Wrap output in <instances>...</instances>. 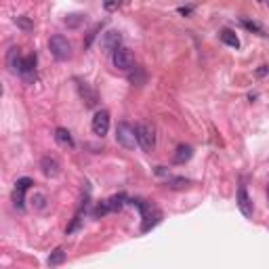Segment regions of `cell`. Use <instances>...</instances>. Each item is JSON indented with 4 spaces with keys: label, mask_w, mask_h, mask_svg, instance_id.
Listing matches in <instances>:
<instances>
[{
    "label": "cell",
    "mask_w": 269,
    "mask_h": 269,
    "mask_svg": "<svg viewBox=\"0 0 269 269\" xmlns=\"http://www.w3.org/2000/svg\"><path fill=\"white\" fill-rule=\"evenodd\" d=\"M116 141L120 143L122 147L126 149H133L134 145H139L137 141V131H134V126H131L129 122H120L116 126Z\"/></svg>",
    "instance_id": "obj_1"
},
{
    "label": "cell",
    "mask_w": 269,
    "mask_h": 269,
    "mask_svg": "<svg viewBox=\"0 0 269 269\" xmlns=\"http://www.w3.org/2000/svg\"><path fill=\"white\" fill-rule=\"evenodd\" d=\"M49 46H51L53 57H55V59H59V61L69 59V55H72V42H69L66 36H61V34L53 36L51 40H49Z\"/></svg>",
    "instance_id": "obj_2"
},
{
    "label": "cell",
    "mask_w": 269,
    "mask_h": 269,
    "mask_svg": "<svg viewBox=\"0 0 269 269\" xmlns=\"http://www.w3.org/2000/svg\"><path fill=\"white\" fill-rule=\"evenodd\" d=\"M134 131H137V141L139 145L145 149V152H152L156 147V134H154V129L149 126L147 122H139L134 126Z\"/></svg>",
    "instance_id": "obj_3"
},
{
    "label": "cell",
    "mask_w": 269,
    "mask_h": 269,
    "mask_svg": "<svg viewBox=\"0 0 269 269\" xmlns=\"http://www.w3.org/2000/svg\"><path fill=\"white\" fill-rule=\"evenodd\" d=\"M133 204H137V206L143 210V232H149L156 223H160V219H162V212L158 210L156 206H152V204H143V202H139V200H133Z\"/></svg>",
    "instance_id": "obj_4"
},
{
    "label": "cell",
    "mask_w": 269,
    "mask_h": 269,
    "mask_svg": "<svg viewBox=\"0 0 269 269\" xmlns=\"http://www.w3.org/2000/svg\"><path fill=\"white\" fill-rule=\"evenodd\" d=\"M112 61L114 66L118 69H122V72H126V69H133L134 66V55L131 53V49H126V46H120L114 55H112Z\"/></svg>",
    "instance_id": "obj_5"
},
{
    "label": "cell",
    "mask_w": 269,
    "mask_h": 269,
    "mask_svg": "<svg viewBox=\"0 0 269 269\" xmlns=\"http://www.w3.org/2000/svg\"><path fill=\"white\" fill-rule=\"evenodd\" d=\"M120 44H122V36H120V32H116V30H109L101 36V49L105 53L114 55L118 49H120Z\"/></svg>",
    "instance_id": "obj_6"
},
{
    "label": "cell",
    "mask_w": 269,
    "mask_h": 269,
    "mask_svg": "<svg viewBox=\"0 0 269 269\" xmlns=\"http://www.w3.org/2000/svg\"><path fill=\"white\" fill-rule=\"evenodd\" d=\"M107 131H109V114L105 109H101V112H97L93 118V133L103 137V134H107Z\"/></svg>",
    "instance_id": "obj_7"
},
{
    "label": "cell",
    "mask_w": 269,
    "mask_h": 269,
    "mask_svg": "<svg viewBox=\"0 0 269 269\" xmlns=\"http://www.w3.org/2000/svg\"><path fill=\"white\" fill-rule=\"evenodd\" d=\"M23 80L26 82H32L36 78V55H28V57H23V63H21V72Z\"/></svg>",
    "instance_id": "obj_8"
},
{
    "label": "cell",
    "mask_w": 269,
    "mask_h": 269,
    "mask_svg": "<svg viewBox=\"0 0 269 269\" xmlns=\"http://www.w3.org/2000/svg\"><path fill=\"white\" fill-rule=\"evenodd\" d=\"M238 206H240L244 217H252V212H255V208H252V200H250V196H248L244 185L238 187Z\"/></svg>",
    "instance_id": "obj_9"
},
{
    "label": "cell",
    "mask_w": 269,
    "mask_h": 269,
    "mask_svg": "<svg viewBox=\"0 0 269 269\" xmlns=\"http://www.w3.org/2000/svg\"><path fill=\"white\" fill-rule=\"evenodd\" d=\"M40 168H42V172L46 177H55L59 172V162L55 160V158H51V156H44L42 162H40Z\"/></svg>",
    "instance_id": "obj_10"
},
{
    "label": "cell",
    "mask_w": 269,
    "mask_h": 269,
    "mask_svg": "<svg viewBox=\"0 0 269 269\" xmlns=\"http://www.w3.org/2000/svg\"><path fill=\"white\" fill-rule=\"evenodd\" d=\"M6 63H9V67H11V72H15V74H19L21 72V63H23V59H21V55H19V49H13L9 51V55H6Z\"/></svg>",
    "instance_id": "obj_11"
},
{
    "label": "cell",
    "mask_w": 269,
    "mask_h": 269,
    "mask_svg": "<svg viewBox=\"0 0 269 269\" xmlns=\"http://www.w3.org/2000/svg\"><path fill=\"white\" fill-rule=\"evenodd\" d=\"M55 141H57L59 145H63V147H74L72 134H69V131H66V129H57V131H55Z\"/></svg>",
    "instance_id": "obj_12"
},
{
    "label": "cell",
    "mask_w": 269,
    "mask_h": 269,
    "mask_svg": "<svg viewBox=\"0 0 269 269\" xmlns=\"http://www.w3.org/2000/svg\"><path fill=\"white\" fill-rule=\"evenodd\" d=\"M192 147H189V145H179L177 147V154H175V162L177 164H183V162H187L189 160V158H192Z\"/></svg>",
    "instance_id": "obj_13"
},
{
    "label": "cell",
    "mask_w": 269,
    "mask_h": 269,
    "mask_svg": "<svg viewBox=\"0 0 269 269\" xmlns=\"http://www.w3.org/2000/svg\"><path fill=\"white\" fill-rule=\"evenodd\" d=\"M221 40H223L227 46H234V49H238V46H240L238 36H235L232 30H223V32H221Z\"/></svg>",
    "instance_id": "obj_14"
},
{
    "label": "cell",
    "mask_w": 269,
    "mask_h": 269,
    "mask_svg": "<svg viewBox=\"0 0 269 269\" xmlns=\"http://www.w3.org/2000/svg\"><path fill=\"white\" fill-rule=\"evenodd\" d=\"M124 200H126L124 194L109 198V200H105V204H107V210H120V208L124 206Z\"/></svg>",
    "instance_id": "obj_15"
},
{
    "label": "cell",
    "mask_w": 269,
    "mask_h": 269,
    "mask_svg": "<svg viewBox=\"0 0 269 269\" xmlns=\"http://www.w3.org/2000/svg\"><path fill=\"white\" fill-rule=\"evenodd\" d=\"M63 261H66V252H63V248H57V250H53V255L49 257V265H61Z\"/></svg>",
    "instance_id": "obj_16"
},
{
    "label": "cell",
    "mask_w": 269,
    "mask_h": 269,
    "mask_svg": "<svg viewBox=\"0 0 269 269\" xmlns=\"http://www.w3.org/2000/svg\"><path fill=\"white\" fill-rule=\"evenodd\" d=\"M30 185H34V181H32L30 177H21V179H17V183H15V189L26 194L28 189H30Z\"/></svg>",
    "instance_id": "obj_17"
},
{
    "label": "cell",
    "mask_w": 269,
    "mask_h": 269,
    "mask_svg": "<svg viewBox=\"0 0 269 269\" xmlns=\"http://www.w3.org/2000/svg\"><path fill=\"white\" fill-rule=\"evenodd\" d=\"M80 21H82V15H69V17L66 19V26H69V28H76Z\"/></svg>",
    "instance_id": "obj_18"
},
{
    "label": "cell",
    "mask_w": 269,
    "mask_h": 269,
    "mask_svg": "<svg viewBox=\"0 0 269 269\" xmlns=\"http://www.w3.org/2000/svg\"><path fill=\"white\" fill-rule=\"evenodd\" d=\"M13 202H15V206H17L19 210L23 208V192H17L15 189V194H13Z\"/></svg>",
    "instance_id": "obj_19"
},
{
    "label": "cell",
    "mask_w": 269,
    "mask_h": 269,
    "mask_svg": "<svg viewBox=\"0 0 269 269\" xmlns=\"http://www.w3.org/2000/svg\"><path fill=\"white\" fill-rule=\"evenodd\" d=\"M15 21H17V23H19V26H21V28H26V30H30V28H32V23H30L28 19H23V17H17V19H15Z\"/></svg>",
    "instance_id": "obj_20"
},
{
    "label": "cell",
    "mask_w": 269,
    "mask_h": 269,
    "mask_svg": "<svg viewBox=\"0 0 269 269\" xmlns=\"http://www.w3.org/2000/svg\"><path fill=\"white\" fill-rule=\"evenodd\" d=\"M244 26H246V28H250V30H257L259 34H263V30H261V28L257 26V23H250V21H246V19H244Z\"/></svg>",
    "instance_id": "obj_21"
},
{
    "label": "cell",
    "mask_w": 269,
    "mask_h": 269,
    "mask_svg": "<svg viewBox=\"0 0 269 269\" xmlns=\"http://www.w3.org/2000/svg\"><path fill=\"white\" fill-rule=\"evenodd\" d=\"M34 202H36V206H38V208H44V196L38 194V196L34 198Z\"/></svg>",
    "instance_id": "obj_22"
},
{
    "label": "cell",
    "mask_w": 269,
    "mask_h": 269,
    "mask_svg": "<svg viewBox=\"0 0 269 269\" xmlns=\"http://www.w3.org/2000/svg\"><path fill=\"white\" fill-rule=\"evenodd\" d=\"M118 6H120V2H107L105 9H107V11H114V9H118Z\"/></svg>",
    "instance_id": "obj_23"
},
{
    "label": "cell",
    "mask_w": 269,
    "mask_h": 269,
    "mask_svg": "<svg viewBox=\"0 0 269 269\" xmlns=\"http://www.w3.org/2000/svg\"><path fill=\"white\" fill-rule=\"evenodd\" d=\"M179 13H181V15H187V13H192V6H179Z\"/></svg>",
    "instance_id": "obj_24"
},
{
    "label": "cell",
    "mask_w": 269,
    "mask_h": 269,
    "mask_svg": "<svg viewBox=\"0 0 269 269\" xmlns=\"http://www.w3.org/2000/svg\"><path fill=\"white\" fill-rule=\"evenodd\" d=\"M257 74H259V76H265V74H267V67L263 66V67H261V69H259V72H257Z\"/></svg>",
    "instance_id": "obj_25"
}]
</instances>
